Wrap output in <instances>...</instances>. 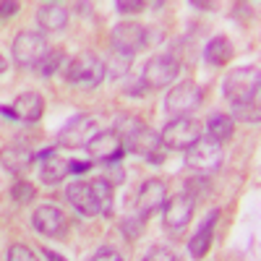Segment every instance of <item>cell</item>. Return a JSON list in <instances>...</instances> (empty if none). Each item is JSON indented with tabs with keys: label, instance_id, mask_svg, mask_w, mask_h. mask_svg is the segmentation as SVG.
Listing matches in <instances>:
<instances>
[{
	"label": "cell",
	"instance_id": "cell-30",
	"mask_svg": "<svg viewBox=\"0 0 261 261\" xmlns=\"http://www.w3.org/2000/svg\"><path fill=\"white\" fill-rule=\"evenodd\" d=\"M141 225H144L141 217H130V220H125V222L120 225V230H123L128 238H136V235H139V230H141Z\"/></svg>",
	"mask_w": 261,
	"mask_h": 261
},
{
	"label": "cell",
	"instance_id": "cell-21",
	"mask_svg": "<svg viewBox=\"0 0 261 261\" xmlns=\"http://www.w3.org/2000/svg\"><path fill=\"white\" fill-rule=\"evenodd\" d=\"M232 58V45H230V39L227 37H214L206 50H204V60L209 65H214V68H222V65H227Z\"/></svg>",
	"mask_w": 261,
	"mask_h": 261
},
{
	"label": "cell",
	"instance_id": "cell-15",
	"mask_svg": "<svg viewBox=\"0 0 261 261\" xmlns=\"http://www.w3.org/2000/svg\"><path fill=\"white\" fill-rule=\"evenodd\" d=\"M32 227L39 232V235H47V238H63L65 230H68V220L65 214L53 206V204H42L34 209L32 214Z\"/></svg>",
	"mask_w": 261,
	"mask_h": 261
},
{
	"label": "cell",
	"instance_id": "cell-28",
	"mask_svg": "<svg viewBox=\"0 0 261 261\" xmlns=\"http://www.w3.org/2000/svg\"><path fill=\"white\" fill-rule=\"evenodd\" d=\"M141 261H180V258H178L175 251H170V248H165V246H154L151 251H146V256H144Z\"/></svg>",
	"mask_w": 261,
	"mask_h": 261
},
{
	"label": "cell",
	"instance_id": "cell-26",
	"mask_svg": "<svg viewBox=\"0 0 261 261\" xmlns=\"http://www.w3.org/2000/svg\"><path fill=\"white\" fill-rule=\"evenodd\" d=\"M130 60H134L130 55H123V53H115V50H113L110 60L105 63V73H113V76H123V73L128 71Z\"/></svg>",
	"mask_w": 261,
	"mask_h": 261
},
{
	"label": "cell",
	"instance_id": "cell-5",
	"mask_svg": "<svg viewBox=\"0 0 261 261\" xmlns=\"http://www.w3.org/2000/svg\"><path fill=\"white\" fill-rule=\"evenodd\" d=\"M180 73V60L175 55H154L146 65H144V73H141V84L144 89H165L167 84H172Z\"/></svg>",
	"mask_w": 261,
	"mask_h": 261
},
{
	"label": "cell",
	"instance_id": "cell-32",
	"mask_svg": "<svg viewBox=\"0 0 261 261\" xmlns=\"http://www.w3.org/2000/svg\"><path fill=\"white\" fill-rule=\"evenodd\" d=\"M92 170V160L86 162H68V172H73V175H84V172Z\"/></svg>",
	"mask_w": 261,
	"mask_h": 261
},
{
	"label": "cell",
	"instance_id": "cell-14",
	"mask_svg": "<svg viewBox=\"0 0 261 261\" xmlns=\"http://www.w3.org/2000/svg\"><path fill=\"white\" fill-rule=\"evenodd\" d=\"M196 212V196L193 193H178L162 206V220L167 230H180L191 222V217Z\"/></svg>",
	"mask_w": 261,
	"mask_h": 261
},
{
	"label": "cell",
	"instance_id": "cell-22",
	"mask_svg": "<svg viewBox=\"0 0 261 261\" xmlns=\"http://www.w3.org/2000/svg\"><path fill=\"white\" fill-rule=\"evenodd\" d=\"M206 130H209V139H214L217 144H225L235 130V120L225 113H214L206 123Z\"/></svg>",
	"mask_w": 261,
	"mask_h": 261
},
{
	"label": "cell",
	"instance_id": "cell-2",
	"mask_svg": "<svg viewBox=\"0 0 261 261\" xmlns=\"http://www.w3.org/2000/svg\"><path fill=\"white\" fill-rule=\"evenodd\" d=\"M65 81H68L71 86H79V89H94V86H99L105 81V60L89 50L79 53L76 58L68 60V65H65L63 71Z\"/></svg>",
	"mask_w": 261,
	"mask_h": 261
},
{
	"label": "cell",
	"instance_id": "cell-9",
	"mask_svg": "<svg viewBox=\"0 0 261 261\" xmlns=\"http://www.w3.org/2000/svg\"><path fill=\"white\" fill-rule=\"evenodd\" d=\"M86 151H89L92 162H105V165H115L120 162V157L125 154V146L120 141V136L115 130H97L92 136V141L86 144Z\"/></svg>",
	"mask_w": 261,
	"mask_h": 261
},
{
	"label": "cell",
	"instance_id": "cell-24",
	"mask_svg": "<svg viewBox=\"0 0 261 261\" xmlns=\"http://www.w3.org/2000/svg\"><path fill=\"white\" fill-rule=\"evenodd\" d=\"M60 65H63V50H50L45 58L34 65V71H37L39 76L47 79V76H53V73L60 71Z\"/></svg>",
	"mask_w": 261,
	"mask_h": 261
},
{
	"label": "cell",
	"instance_id": "cell-11",
	"mask_svg": "<svg viewBox=\"0 0 261 261\" xmlns=\"http://www.w3.org/2000/svg\"><path fill=\"white\" fill-rule=\"evenodd\" d=\"M0 115H6L11 120H18V123H37L42 115H45V99H42L37 92H24V94H18L11 105L0 107Z\"/></svg>",
	"mask_w": 261,
	"mask_h": 261
},
{
	"label": "cell",
	"instance_id": "cell-17",
	"mask_svg": "<svg viewBox=\"0 0 261 261\" xmlns=\"http://www.w3.org/2000/svg\"><path fill=\"white\" fill-rule=\"evenodd\" d=\"M217 220H220V209H212L209 217L204 220V225L196 230L191 238H188V253L193 258H204L212 248V241H214V227H217Z\"/></svg>",
	"mask_w": 261,
	"mask_h": 261
},
{
	"label": "cell",
	"instance_id": "cell-19",
	"mask_svg": "<svg viewBox=\"0 0 261 261\" xmlns=\"http://www.w3.org/2000/svg\"><path fill=\"white\" fill-rule=\"evenodd\" d=\"M37 21L45 32H60L68 24V8L63 3H42L37 8Z\"/></svg>",
	"mask_w": 261,
	"mask_h": 261
},
{
	"label": "cell",
	"instance_id": "cell-35",
	"mask_svg": "<svg viewBox=\"0 0 261 261\" xmlns=\"http://www.w3.org/2000/svg\"><path fill=\"white\" fill-rule=\"evenodd\" d=\"M6 68H8V63H6L3 55H0V73H6Z\"/></svg>",
	"mask_w": 261,
	"mask_h": 261
},
{
	"label": "cell",
	"instance_id": "cell-10",
	"mask_svg": "<svg viewBox=\"0 0 261 261\" xmlns=\"http://www.w3.org/2000/svg\"><path fill=\"white\" fill-rule=\"evenodd\" d=\"M94 134H97V120H94L92 115L81 113V115L71 118L68 123L60 128L58 144L65 146V149H81V146H86V144L92 141Z\"/></svg>",
	"mask_w": 261,
	"mask_h": 261
},
{
	"label": "cell",
	"instance_id": "cell-29",
	"mask_svg": "<svg viewBox=\"0 0 261 261\" xmlns=\"http://www.w3.org/2000/svg\"><path fill=\"white\" fill-rule=\"evenodd\" d=\"M89 261H123V253L118 248H113V246H102V248H97L89 256Z\"/></svg>",
	"mask_w": 261,
	"mask_h": 261
},
{
	"label": "cell",
	"instance_id": "cell-6",
	"mask_svg": "<svg viewBox=\"0 0 261 261\" xmlns=\"http://www.w3.org/2000/svg\"><path fill=\"white\" fill-rule=\"evenodd\" d=\"M160 139H162V146H167V149L186 151L201 139V123L193 118H175L162 128Z\"/></svg>",
	"mask_w": 261,
	"mask_h": 261
},
{
	"label": "cell",
	"instance_id": "cell-3",
	"mask_svg": "<svg viewBox=\"0 0 261 261\" xmlns=\"http://www.w3.org/2000/svg\"><path fill=\"white\" fill-rule=\"evenodd\" d=\"M225 97L232 107L258 105V71L256 68H235L225 79Z\"/></svg>",
	"mask_w": 261,
	"mask_h": 261
},
{
	"label": "cell",
	"instance_id": "cell-20",
	"mask_svg": "<svg viewBox=\"0 0 261 261\" xmlns=\"http://www.w3.org/2000/svg\"><path fill=\"white\" fill-rule=\"evenodd\" d=\"M71 172H68V160H63V157H45L39 162V178L45 186H58L63 183V178H68Z\"/></svg>",
	"mask_w": 261,
	"mask_h": 261
},
{
	"label": "cell",
	"instance_id": "cell-34",
	"mask_svg": "<svg viewBox=\"0 0 261 261\" xmlns=\"http://www.w3.org/2000/svg\"><path fill=\"white\" fill-rule=\"evenodd\" d=\"M42 256H45L47 261H68V258H63L60 253H55V251H50V248H42Z\"/></svg>",
	"mask_w": 261,
	"mask_h": 261
},
{
	"label": "cell",
	"instance_id": "cell-16",
	"mask_svg": "<svg viewBox=\"0 0 261 261\" xmlns=\"http://www.w3.org/2000/svg\"><path fill=\"white\" fill-rule=\"evenodd\" d=\"M65 199H68V204L84 214V217H94L99 214L97 209V199H94V191H92V183H84V180H73L68 188H65Z\"/></svg>",
	"mask_w": 261,
	"mask_h": 261
},
{
	"label": "cell",
	"instance_id": "cell-4",
	"mask_svg": "<svg viewBox=\"0 0 261 261\" xmlns=\"http://www.w3.org/2000/svg\"><path fill=\"white\" fill-rule=\"evenodd\" d=\"M204 92L196 81H180L165 94V110L175 118H188L201 105Z\"/></svg>",
	"mask_w": 261,
	"mask_h": 261
},
{
	"label": "cell",
	"instance_id": "cell-13",
	"mask_svg": "<svg viewBox=\"0 0 261 261\" xmlns=\"http://www.w3.org/2000/svg\"><path fill=\"white\" fill-rule=\"evenodd\" d=\"M167 201V186L160 178H149L146 183H141L139 193H136V217L149 220L157 209H162Z\"/></svg>",
	"mask_w": 261,
	"mask_h": 261
},
{
	"label": "cell",
	"instance_id": "cell-33",
	"mask_svg": "<svg viewBox=\"0 0 261 261\" xmlns=\"http://www.w3.org/2000/svg\"><path fill=\"white\" fill-rule=\"evenodd\" d=\"M18 11V3H0V18H11L16 16Z\"/></svg>",
	"mask_w": 261,
	"mask_h": 261
},
{
	"label": "cell",
	"instance_id": "cell-23",
	"mask_svg": "<svg viewBox=\"0 0 261 261\" xmlns=\"http://www.w3.org/2000/svg\"><path fill=\"white\" fill-rule=\"evenodd\" d=\"M92 191H94L99 214H113V183L105 178H97L92 180Z\"/></svg>",
	"mask_w": 261,
	"mask_h": 261
},
{
	"label": "cell",
	"instance_id": "cell-18",
	"mask_svg": "<svg viewBox=\"0 0 261 261\" xmlns=\"http://www.w3.org/2000/svg\"><path fill=\"white\" fill-rule=\"evenodd\" d=\"M32 165H34V151L32 149L18 146V144L0 149V167L8 170L11 175H27Z\"/></svg>",
	"mask_w": 261,
	"mask_h": 261
},
{
	"label": "cell",
	"instance_id": "cell-27",
	"mask_svg": "<svg viewBox=\"0 0 261 261\" xmlns=\"http://www.w3.org/2000/svg\"><path fill=\"white\" fill-rule=\"evenodd\" d=\"M6 261H39V256L29 248V246H21V243H13L6 253Z\"/></svg>",
	"mask_w": 261,
	"mask_h": 261
},
{
	"label": "cell",
	"instance_id": "cell-7",
	"mask_svg": "<svg viewBox=\"0 0 261 261\" xmlns=\"http://www.w3.org/2000/svg\"><path fill=\"white\" fill-rule=\"evenodd\" d=\"M11 53H13L18 65H24V68H34V65L50 53V47H47V39H45L42 32H21L13 39Z\"/></svg>",
	"mask_w": 261,
	"mask_h": 261
},
{
	"label": "cell",
	"instance_id": "cell-12",
	"mask_svg": "<svg viewBox=\"0 0 261 261\" xmlns=\"http://www.w3.org/2000/svg\"><path fill=\"white\" fill-rule=\"evenodd\" d=\"M146 42H149V32H146V27L136 24V21L118 24L113 29V50L115 53H123V55L134 58L139 50L146 47Z\"/></svg>",
	"mask_w": 261,
	"mask_h": 261
},
{
	"label": "cell",
	"instance_id": "cell-8",
	"mask_svg": "<svg viewBox=\"0 0 261 261\" xmlns=\"http://www.w3.org/2000/svg\"><path fill=\"white\" fill-rule=\"evenodd\" d=\"M186 165L199 172H212L222 165V144L209 136H201L191 149H186Z\"/></svg>",
	"mask_w": 261,
	"mask_h": 261
},
{
	"label": "cell",
	"instance_id": "cell-25",
	"mask_svg": "<svg viewBox=\"0 0 261 261\" xmlns=\"http://www.w3.org/2000/svg\"><path fill=\"white\" fill-rule=\"evenodd\" d=\"M37 196V191H34V186L29 183V180H16L13 186H11V199L16 201V204H29L32 199Z\"/></svg>",
	"mask_w": 261,
	"mask_h": 261
},
{
	"label": "cell",
	"instance_id": "cell-31",
	"mask_svg": "<svg viewBox=\"0 0 261 261\" xmlns=\"http://www.w3.org/2000/svg\"><path fill=\"white\" fill-rule=\"evenodd\" d=\"M115 8L120 13H141V11H146V3H141V0H136V3H134V0H128V3H125V0H120Z\"/></svg>",
	"mask_w": 261,
	"mask_h": 261
},
{
	"label": "cell",
	"instance_id": "cell-1",
	"mask_svg": "<svg viewBox=\"0 0 261 261\" xmlns=\"http://www.w3.org/2000/svg\"><path fill=\"white\" fill-rule=\"evenodd\" d=\"M115 134L120 136L125 151H130V154H136L151 165H162V139L154 128H149L134 118H120L115 123Z\"/></svg>",
	"mask_w": 261,
	"mask_h": 261
}]
</instances>
